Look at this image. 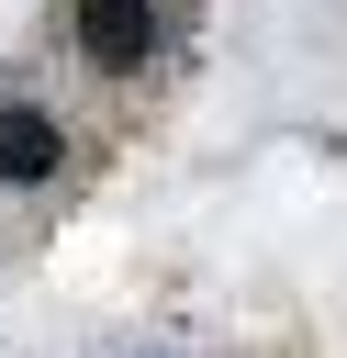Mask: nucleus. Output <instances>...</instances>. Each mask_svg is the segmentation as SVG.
Here are the masks:
<instances>
[{
  "label": "nucleus",
  "instance_id": "f03ea898",
  "mask_svg": "<svg viewBox=\"0 0 347 358\" xmlns=\"http://www.w3.org/2000/svg\"><path fill=\"white\" fill-rule=\"evenodd\" d=\"M67 168V134L45 101H0V190H56Z\"/></svg>",
  "mask_w": 347,
  "mask_h": 358
},
{
  "label": "nucleus",
  "instance_id": "f257e3e1",
  "mask_svg": "<svg viewBox=\"0 0 347 358\" xmlns=\"http://www.w3.org/2000/svg\"><path fill=\"white\" fill-rule=\"evenodd\" d=\"M67 34H78V56H90L101 78H134V67L157 56L168 11H157V0H67Z\"/></svg>",
  "mask_w": 347,
  "mask_h": 358
}]
</instances>
